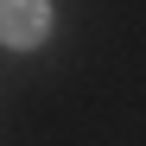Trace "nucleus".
Returning <instances> with one entry per match:
<instances>
[{"mask_svg": "<svg viewBox=\"0 0 146 146\" xmlns=\"http://www.w3.org/2000/svg\"><path fill=\"white\" fill-rule=\"evenodd\" d=\"M44 32H51V7L44 0H0V44L32 51Z\"/></svg>", "mask_w": 146, "mask_h": 146, "instance_id": "1", "label": "nucleus"}]
</instances>
